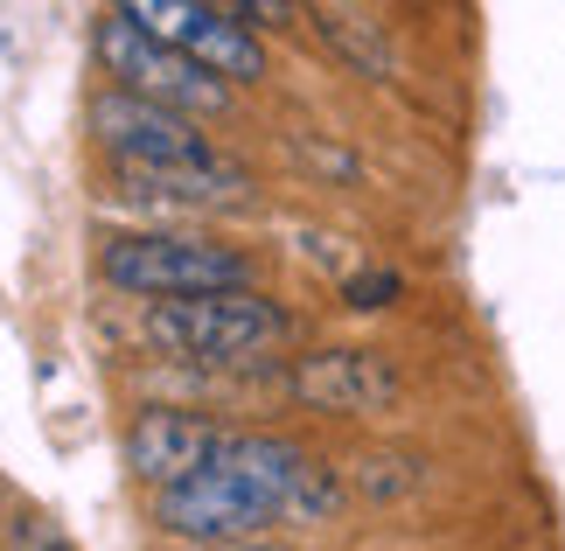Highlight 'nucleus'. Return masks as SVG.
I'll list each match as a JSON object with an SVG mask.
<instances>
[{
    "label": "nucleus",
    "instance_id": "f257e3e1",
    "mask_svg": "<svg viewBox=\"0 0 565 551\" xmlns=\"http://www.w3.org/2000/svg\"><path fill=\"white\" fill-rule=\"evenodd\" d=\"M98 273L113 294L134 300H203V294H245L252 258L224 245V237H195V231H126L98 245Z\"/></svg>",
    "mask_w": 565,
    "mask_h": 551
},
{
    "label": "nucleus",
    "instance_id": "f03ea898",
    "mask_svg": "<svg viewBox=\"0 0 565 551\" xmlns=\"http://www.w3.org/2000/svg\"><path fill=\"white\" fill-rule=\"evenodd\" d=\"M294 328V315L279 307L273 294H203V300H161L147 307L140 336L147 349H161V357L175 363H237V357H258L266 342H279Z\"/></svg>",
    "mask_w": 565,
    "mask_h": 551
},
{
    "label": "nucleus",
    "instance_id": "7ed1b4c3",
    "mask_svg": "<svg viewBox=\"0 0 565 551\" xmlns=\"http://www.w3.org/2000/svg\"><path fill=\"white\" fill-rule=\"evenodd\" d=\"M92 50L105 63V77L119 84V92H134V98H154L168 105V113H189V119H203V113H224L231 105V84L224 77H210L203 63H189L175 42H161V35H147L126 8H113L98 21V35H92Z\"/></svg>",
    "mask_w": 565,
    "mask_h": 551
},
{
    "label": "nucleus",
    "instance_id": "20e7f679",
    "mask_svg": "<svg viewBox=\"0 0 565 551\" xmlns=\"http://www.w3.org/2000/svg\"><path fill=\"white\" fill-rule=\"evenodd\" d=\"M84 126H92V140H98L105 161H113V168H134V174L224 161V153L210 147V134H203L189 113H168V105L134 98V92H119V84H105V92L84 105Z\"/></svg>",
    "mask_w": 565,
    "mask_h": 551
},
{
    "label": "nucleus",
    "instance_id": "39448f33",
    "mask_svg": "<svg viewBox=\"0 0 565 551\" xmlns=\"http://www.w3.org/2000/svg\"><path fill=\"white\" fill-rule=\"evenodd\" d=\"M147 523L175 544H258L279 523V502L252 496L224 468H203V475L175 481V489L147 496Z\"/></svg>",
    "mask_w": 565,
    "mask_h": 551
},
{
    "label": "nucleus",
    "instance_id": "423d86ee",
    "mask_svg": "<svg viewBox=\"0 0 565 551\" xmlns=\"http://www.w3.org/2000/svg\"><path fill=\"white\" fill-rule=\"evenodd\" d=\"M126 14H134L147 35L175 42L189 63H203V71L224 77V84L266 77V50H258V35L231 14V0H134Z\"/></svg>",
    "mask_w": 565,
    "mask_h": 551
},
{
    "label": "nucleus",
    "instance_id": "0eeeda50",
    "mask_svg": "<svg viewBox=\"0 0 565 551\" xmlns=\"http://www.w3.org/2000/svg\"><path fill=\"white\" fill-rule=\"evenodd\" d=\"M224 439H231V426H216L210 412L140 405L134 426H126V447H119V454H126V475H134L147 496H161V489H175V481L203 475Z\"/></svg>",
    "mask_w": 565,
    "mask_h": 551
},
{
    "label": "nucleus",
    "instance_id": "6e6552de",
    "mask_svg": "<svg viewBox=\"0 0 565 551\" xmlns=\"http://www.w3.org/2000/svg\"><path fill=\"white\" fill-rule=\"evenodd\" d=\"M287 391L308 412L329 418H371V412H398L405 399V370L384 349H315L287 370Z\"/></svg>",
    "mask_w": 565,
    "mask_h": 551
},
{
    "label": "nucleus",
    "instance_id": "1a4fd4ad",
    "mask_svg": "<svg viewBox=\"0 0 565 551\" xmlns=\"http://www.w3.org/2000/svg\"><path fill=\"white\" fill-rule=\"evenodd\" d=\"M126 195H161V203H189V210H245L252 203V174L231 168V161H210V168H154V174H134V168H113Z\"/></svg>",
    "mask_w": 565,
    "mask_h": 551
},
{
    "label": "nucleus",
    "instance_id": "9d476101",
    "mask_svg": "<svg viewBox=\"0 0 565 551\" xmlns=\"http://www.w3.org/2000/svg\"><path fill=\"white\" fill-rule=\"evenodd\" d=\"M308 21L321 29V42L350 63V71H363V77H391V42H384V29L371 14H356V8H308Z\"/></svg>",
    "mask_w": 565,
    "mask_h": 551
},
{
    "label": "nucleus",
    "instance_id": "9b49d317",
    "mask_svg": "<svg viewBox=\"0 0 565 551\" xmlns=\"http://www.w3.org/2000/svg\"><path fill=\"white\" fill-rule=\"evenodd\" d=\"M342 502H350L342 475L329 468V460H308V468H300V481L287 489V502H279V523H335Z\"/></svg>",
    "mask_w": 565,
    "mask_h": 551
},
{
    "label": "nucleus",
    "instance_id": "f8f14e48",
    "mask_svg": "<svg viewBox=\"0 0 565 551\" xmlns=\"http://www.w3.org/2000/svg\"><path fill=\"white\" fill-rule=\"evenodd\" d=\"M426 481V454H371V460H356V489L371 496V502H398L412 496Z\"/></svg>",
    "mask_w": 565,
    "mask_h": 551
},
{
    "label": "nucleus",
    "instance_id": "ddd939ff",
    "mask_svg": "<svg viewBox=\"0 0 565 551\" xmlns=\"http://www.w3.org/2000/svg\"><path fill=\"white\" fill-rule=\"evenodd\" d=\"M391 300H405V273H391V266H371V273L342 279V307H356V315H377V307H391Z\"/></svg>",
    "mask_w": 565,
    "mask_h": 551
},
{
    "label": "nucleus",
    "instance_id": "4468645a",
    "mask_svg": "<svg viewBox=\"0 0 565 551\" xmlns=\"http://www.w3.org/2000/svg\"><path fill=\"white\" fill-rule=\"evenodd\" d=\"M8 551H77V544L63 538V523H56V517H42V510H14V523H8Z\"/></svg>",
    "mask_w": 565,
    "mask_h": 551
},
{
    "label": "nucleus",
    "instance_id": "2eb2a0df",
    "mask_svg": "<svg viewBox=\"0 0 565 551\" xmlns=\"http://www.w3.org/2000/svg\"><path fill=\"white\" fill-rule=\"evenodd\" d=\"M175 551H294V544H279V538H258V544H175Z\"/></svg>",
    "mask_w": 565,
    "mask_h": 551
},
{
    "label": "nucleus",
    "instance_id": "dca6fc26",
    "mask_svg": "<svg viewBox=\"0 0 565 551\" xmlns=\"http://www.w3.org/2000/svg\"><path fill=\"white\" fill-rule=\"evenodd\" d=\"M0 551H8V523H0Z\"/></svg>",
    "mask_w": 565,
    "mask_h": 551
}]
</instances>
